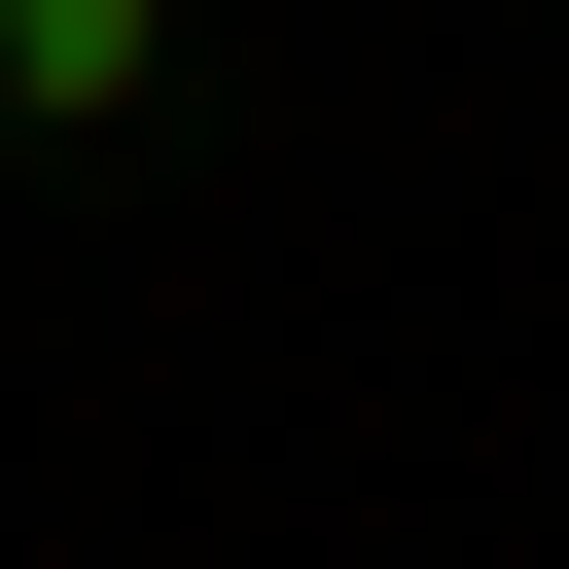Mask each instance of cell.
<instances>
[{
	"mask_svg": "<svg viewBox=\"0 0 569 569\" xmlns=\"http://www.w3.org/2000/svg\"><path fill=\"white\" fill-rule=\"evenodd\" d=\"M178 107V0H0V142H142Z\"/></svg>",
	"mask_w": 569,
	"mask_h": 569,
	"instance_id": "1",
	"label": "cell"
}]
</instances>
